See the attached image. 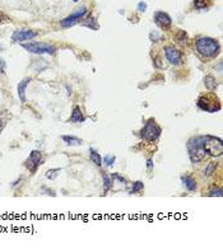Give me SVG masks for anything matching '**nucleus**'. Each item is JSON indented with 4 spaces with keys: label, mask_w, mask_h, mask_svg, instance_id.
Segmentation results:
<instances>
[{
    "label": "nucleus",
    "mask_w": 223,
    "mask_h": 248,
    "mask_svg": "<svg viewBox=\"0 0 223 248\" xmlns=\"http://www.w3.org/2000/svg\"><path fill=\"white\" fill-rule=\"evenodd\" d=\"M196 50L204 57H215L219 52V43L213 38L202 37L196 41Z\"/></svg>",
    "instance_id": "obj_1"
},
{
    "label": "nucleus",
    "mask_w": 223,
    "mask_h": 248,
    "mask_svg": "<svg viewBox=\"0 0 223 248\" xmlns=\"http://www.w3.org/2000/svg\"><path fill=\"white\" fill-rule=\"evenodd\" d=\"M188 151L191 163H199L205 158L207 153L203 148V136L191 137L188 143Z\"/></svg>",
    "instance_id": "obj_2"
},
{
    "label": "nucleus",
    "mask_w": 223,
    "mask_h": 248,
    "mask_svg": "<svg viewBox=\"0 0 223 248\" xmlns=\"http://www.w3.org/2000/svg\"><path fill=\"white\" fill-rule=\"evenodd\" d=\"M203 148L212 156H221L223 154V141L215 136H203Z\"/></svg>",
    "instance_id": "obj_3"
},
{
    "label": "nucleus",
    "mask_w": 223,
    "mask_h": 248,
    "mask_svg": "<svg viewBox=\"0 0 223 248\" xmlns=\"http://www.w3.org/2000/svg\"><path fill=\"white\" fill-rule=\"evenodd\" d=\"M198 106L200 109L203 111H207V112H217L221 109V103L219 101L215 98L213 94H207V96H202L198 101Z\"/></svg>",
    "instance_id": "obj_4"
},
{
    "label": "nucleus",
    "mask_w": 223,
    "mask_h": 248,
    "mask_svg": "<svg viewBox=\"0 0 223 248\" xmlns=\"http://www.w3.org/2000/svg\"><path fill=\"white\" fill-rule=\"evenodd\" d=\"M24 50H27L28 52L32 54H49V55H54L56 49L51 45H47V43H41V42H30V43H23L22 45Z\"/></svg>",
    "instance_id": "obj_5"
},
{
    "label": "nucleus",
    "mask_w": 223,
    "mask_h": 248,
    "mask_svg": "<svg viewBox=\"0 0 223 248\" xmlns=\"http://www.w3.org/2000/svg\"><path fill=\"white\" fill-rule=\"evenodd\" d=\"M142 137L148 141H154L159 137L161 135V127L154 122V120H149L145 123L144 129L142 130Z\"/></svg>",
    "instance_id": "obj_6"
},
{
    "label": "nucleus",
    "mask_w": 223,
    "mask_h": 248,
    "mask_svg": "<svg viewBox=\"0 0 223 248\" xmlns=\"http://www.w3.org/2000/svg\"><path fill=\"white\" fill-rule=\"evenodd\" d=\"M86 13H87V8H86V6H82V8L76 9L73 14H70L69 17H67L65 19L61 20V27L69 28V27H72V25H74L76 22L80 20L83 17L86 16Z\"/></svg>",
    "instance_id": "obj_7"
},
{
    "label": "nucleus",
    "mask_w": 223,
    "mask_h": 248,
    "mask_svg": "<svg viewBox=\"0 0 223 248\" xmlns=\"http://www.w3.org/2000/svg\"><path fill=\"white\" fill-rule=\"evenodd\" d=\"M41 162H42L41 151L33 150V151H31L30 156H28L27 160H25V167L28 168V170H31V172L33 173V172L37 170V168H38L40 164H41Z\"/></svg>",
    "instance_id": "obj_8"
},
{
    "label": "nucleus",
    "mask_w": 223,
    "mask_h": 248,
    "mask_svg": "<svg viewBox=\"0 0 223 248\" xmlns=\"http://www.w3.org/2000/svg\"><path fill=\"white\" fill-rule=\"evenodd\" d=\"M164 55H166V59L172 65L181 64V52L175 49V47H172V46L164 47Z\"/></svg>",
    "instance_id": "obj_9"
},
{
    "label": "nucleus",
    "mask_w": 223,
    "mask_h": 248,
    "mask_svg": "<svg viewBox=\"0 0 223 248\" xmlns=\"http://www.w3.org/2000/svg\"><path fill=\"white\" fill-rule=\"evenodd\" d=\"M37 36V32H33V31H16L12 36V39L14 42H22V41H27V39H31V38H35Z\"/></svg>",
    "instance_id": "obj_10"
},
{
    "label": "nucleus",
    "mask_w": 223,
    "mask_h": 248,
    "mask_svg": "<svg viewBox=\"0 0 223 248\" xmlns=\"http://www.w3.org/2000/svg\"><path fill=\"white\" fill-rule=\"evenodd\" d=\"M154 20L156 23L161 25L162 28H168L171 25V18L167 13H163V12H157L154 14Z\"/></svg>",
    "instance_id": "obj_11"
},
{
    "label": "nucleus",
    "mask_w": 223,
    "mask_h": 248,
    "mask_svg": "<svg viewBox=\"0 0 223 248\" xmlns=\"http://www.w3.org/2000/svg\"><path fill=\"white\" fill-rule=\"evenodd\" d=\"M31 83V78H24L22 82L18 84V96H19L21 102H25V88Z\"/></svg>",
    "instance_id": "obj_12"
},
{
    "label": "nucleus",
    "mask_w": 223,
    "mask_h": 248,
    "mask_svg": "<svg viewBox=\"0 0 223 248\" xmlns=\"http://www.w3.org/2000/svg\"><path fill=\"white\" fill-rule=\"evenodd\" d=\"M70 121L78 122V123L84 122V116H83V113H82V111H80L79 107H75L74 109H73L72 116H70Z\"/></svg>",
    "instance_id": "obj_13"
},
{
    "label": "nucleus",
    "mask_w": 223,
    "mask_h": 248,
    "mask_svg": "<svg viewBox=\"0 0 223 248\" xmlns=\"http://www.w3.org/2000/svg\"><path fill=\"white\" fill-rule=\"evenodd\" d=\"M181 181H182V183L185 185V187L189 190V191H195L196 190V182L194 178L191 177H189V176H184V177H181Z\"/></svg>",
    "instance_id": "obj_14"
},
{
    "label": "nucleus",
    "mask_w": 223,
    "mask_h": 248,
    "mask_svg": "<svg viewBox=\"0 0 223 248\" xmlns=\"http://www.w3.org/2000/svg\"><path fill=\"white\" fill-rule=\"evenodd\" d=\"M204 84H205L208 90H214L215 88H217V80H215L214 76L207 75L205 79H204Z\"/></svg>",
    "instance_id": "obj_15"
},
{
    "label": "nucleus",
    "mask_w": 223,
    "mask_h": 248,
    "mask_svg": "<svg viewBox=\"0 0 223 248\" xmlns=\"http://www.w3.org/2000/svg\"><path fill=\"white\" fill-rule=\"evenodd\" d=\"M63 140H64V143H67L68 145H80L82 144V140H80L79 137L70 136V135H64Z\"/></svg>",
    "instance_id": "obj_16"
},
{
    "label": "nucleus",
    "mask_w": 223,
    "mask_h": 248,
    "mask_svg": "<svg viewBox=\"0 0 223 248\" xmlns=\"http://www.w3.org/2000/svg\"><path fill=\"white\" fill-rule=\"evenodd\" d=\"M89 153H91L89 156H91V159H92V162L96 164V166H102V158H101V155L98 154L96 150H93V149H91Z\"/></svg>",
    "instance_id": "obj_17"
},
{
    "label": "nucleus",
    "mask_w": 223,
    "mask_h": 248,
    "mask_svg": "<svg viewBox=\"0 0 223 248\" xmlns=\"http://www.w3.org/2000/svg\"><path fill=\"white\" fill-rule=\"evenodd\" d=\"M115 160H116V156L115 155H105V158H103V163H105V166L106 167H110V166H112V164L115 163Z\"/></svg>",
    "instance_id": "obj_18"
},
{
    "label": "nucleus",
    "mask_w": 223,
    "mask_h": 248,
    "mask_svg": "<svg viewBox=\"0 0 223 248\" xmlns=\"http://www.w3.org/2000/svg\"><path fill=\"white\" fill-rule=\"evenodd\" d=\"M215 168H217V163H209L207 166V168H205V172H204V173H205V176L209 177L212 173H214V169Z\"/></svg>",
    "instance_id": "obj_19"
},
{
    "label": "nucleus",
    "mask_w": 223,
    "mask_h": 248,
    "mask_svg": "<svg viewBox=\"0 0 223 248\" xmlns=\"http://www.w3.org/2000/svg\"><path fill=\"white\" fill-rule=\"evenodd\" d=\"M83 25H84V27L91 28V30H97V28H98V25H97V23H96V20H94L93 18H91V19H88V22H84V23H83Z\"/></svg>",
    "instance_id": "obj_20"
},
{
    "label": "nucleus",
    "mask_w": 223,
    "mask_h": 248,
    "mask_svg": "<svg viewBox=\"0 0 223 248\" xmlns=\"http://www.w3.org/2000/svg\"><path fill=\"white\" fill-rule=\"evenodd\" d=\"M57 172H60V169L59 168H56V169H50V170H47L46 172V177L49 178V180H55L57 176Z\"/></svg>",
    "instance_id": "obj_21"
},
{
    "label": "nucleus",
    "mask_w": 223,
    "mask_h": 248,
    "mask_svg": "<svg viewBox=\"0 0 223 248\" xmlns=\"http://www.w3.org/2000/svg\"><path fill=\"white\" fill-rule=\"evenodd\" d=\"M140 190H143V183H142V182H135L133 188H131V191H130V194H135V192L140 191Z\"/></svg>",
    "instance_id": "obj_22"
},
{
    "label": "nucleus",
    "mask_w": 223,
    "mask_h": 248,
    "mask_svg": "<svg viewBox=\"0 0 223 248\" xmlns=\"http://www.w3.org/2000/svg\"><path fill=\"white\" fill-rule=\"evenodd\" d=\"M223 195V191L221 188H217V190H212V191L208 194V196H217V197H222Z\"/></svg>",
    "instance_id": "obj_23"
},
{
    "label": "nucleus",
    "mask_w": 223,
    "mask_h": 248,
    "mask_svg": "<svg viewBox=\"0 0 223 248\" xmlns=\"http://www.w3.org/2000/svg\"><path fill=\"white\" fill-rule=\"evenodd\" d=\"M103 186H105V192H107L110 187H111V181L107 176H103Z\"/></svg>",
    "instance_id": "obj_24"
},
{
    "label": "nucleus",
    "mask_w": 223,
    "mask_h": 248,
    "mask_svg": "<svg viewBox=\"0 0 223 248\" xmlns=\"http://www.w3.org/2000/svg\"><path fill=\"white\" fill-rule=\"evenodd\" d=\"M177 39H178V42H181V43H185L186 42V33L184 31H180L178 32V37H177Z\"/></svg>",
    "instance_id": "obj_25"
},
{
    "label": "nucleus",
    "mask_w": 223,
    "mask_h": 248,
    "mask_svg": "<svg viewBox=\"0 0 223 248\" xmlns=\"http://www.w3.org/2000/svg\"><path fill=\"white\" fill-rule=\"evenodd\" d=\"M205 1H207V0H196V1L194 3V5H195V8L202 9V8L205 6Z\"/></svg>",
    "instance_id": "obj_26"
},
{
    "label": "nucleus",
    "mask_w": 223,
    "mask_h": 248,
    "mask_svg": "<svg viewBox=\"0 0 223 248\" xmlns=\"http://www.w3.org/2000/svg\"><path fill=\"white\" fill-rule=\"evenodd\" d=\"M145 9H147V4L143 3V1L139 3V4H138V10H139V12H145Z\"/></svg>",
    "instance_id": "obj_27"
},
{
    "label": "nucleus",
    "mask_w": 223,
    "mask_h": 248,
    "mask_svg": "<svg viewBox=\"0 0 223 248\" xmlns=\"http://www.w3.org/2000/svg\"><path fill=\"white\" fill-rule=\"evenodd\" d=\"M5 71V63L3 61V59H0V73Z\"/></svg>",
    "instance_id": "obj_28"
},
{
    "label": "nucleus",
    "mask_w": 223,
    "mask_h": 248,
    "mask_svg": "<svg viewBox=\"0 0 223 248\" xmlns=\"http://www.w3.org/2000/svg\"><path fill=\"white\" fill-rule=\"evenodd\" d=\"M147 167H148V169H152L153 168V160L152 159H148L147 160Z\"/></svg>",
    "instance_id": "obj_29"
},
{
    "label": "nucleus",
    "mask_w": 223,
    "mask_h": 248,
    "mask_svg": "<svg viewBox=\"0 0 223 248\" xmlns=\"http://www.w3.org/2000/svg\"><path fill=\"white\" fill-rule=\"evenodd\" d=\"M1 129H3V122H1V118H0V132H1Z\"/></svg>",
    "instance_id": "obj_30"
},
{
    "label": "nucleus",
    "mask_w": 223,
    "mask_h": 248,
    "mask_svg": "<svg viewBox=\"0 0 223 248\" xmlns=\"http://www.w3.org/2000/svg\"><path fill=\"white\" fill-rule=\"evenodd\" d=\"M73 1H74V3H76V1H78V0H73Z\"/></svg>",
    "instance_id": "obj_31"
}]
</instances>
